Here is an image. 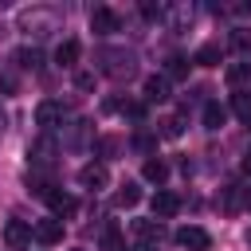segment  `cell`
Returning a JSON list of instances; mask_svg holds the SVG:
<instances>
[{
	"mask_svg": "<svg viewBox=\"0 0 251 251\" xmlns=\"http://www.w3.org/2000/svg\"><path fill=\"white\" fill-rule=\"evenodd\" d=\"M98 63H102V71L110 75V78H129L137 67V59H133V51H114V47H106V51H98Z\"/></svg>",
	"mask_w": 251,
	"mask_h": 251,
	"instance_id": "1",
	"label": "cell"
},
{
	"mask_svg": "<svg viewBox=\"0 0 251 251\" xmlns=\"http://www.w3.org/2000/svg\"><path fill=\"white\" fill-rule=\"evenodd\" d=\"M176 247H184V251H208L212 235L204 227H196V224H184V227H176Z\"/></svg>",
	"mask_w": 251,
	"mask_h": 251,
	"instance_id": "2",
	"label": "cell"
},
{
	"mask_svg": "<svg viewBox=\"0 0 251 251\" xmlns=\"http://www.w3.org/2000/svg\"><path fill=\"white\" fill-rule=\"evenodd\" d=\"M78 184H82V188H90V192H98V188H106V184H110V169H106L102 161H90V165H82V169H78Z\"/></svg>",
	"mask_w": 251,
	"mask_h": 251,
	"instance_id": "3",
	"label": "cell"
},
{
	"mask_svg": "<svg viewBox=\"0 0 251 251\" xmlns=\"http://www.w3.org/2000/svg\"><path fill=\"white\" fill-rule=\"evenodd\" d=\"M31 239H35V227H31V224H24V220H8V224H4V243H8L12 251L27 247Z\"/></svg>",
	"mask_w": 251,
	"mask_h": 251,
	"instance_id": "4",
	"label": "cell"
},
{
	"mask_svg": "<svg viewBox=\"0 0 251 251\" xmlns=\"http://www.w3.org/2000/svg\"><path fill=\"white\" fill-rule=\"evenodd\" d=\"M149 208H153V216H157V220H169V216H176V212H180V196H176V192H169V188H157V196L149 200Z\"/></svg>",
	"mask_w": 251,
	"mask_h": 251,
	"instance_id": "5",
	"label": "cell"
},
{
	"mask_svg": "<svg viewBox=\"0 0 251 251\" xmlns=\"http://www.w3.org/2000/svg\"><path fill=\"white\" fill-rule=\"evenodd\" d=\"M90 31H94V35H110V31H118V12H110V8H94V12H90Z\"/></svg>",
	"mask_w": 251,
	"mask_h": 251,
	"instance_id": "6",
	"label": "cell"
},
{
	"mask_svg": "<svg viewBox=\"0 0 251 251\" xmlns=\"http://www.w3.org/2000/svg\"><path fill=\"white\" fill-rule=\"evenodd\" d=\"M63 118H67L63 102H39V110H35V122H39L43 129H55V126H59Z\"/></svg>",
	"mask_w": 251,
	"mask_h": 251,
	"instance_id": "7",
	"label": "cell"
},
{
	"mask_svg": "<svg viewBox=\"0 0 251 251\" xmlns=\"http://www.w3.org/2000/svg\"><path fill=\"white\" fill-rule=\"evenodd\" d=\"M35 239H39L43 247L63 243V220H39V224H35Z\"/></svg>",
	"mask_w": 251,
	"mask_h": 251,
	"instance_id": "8",
	"label": "cell"
},
{
	"mask_svg": "<svg viewBox=\"0 0 251 251\" xmlns=\"http://www.w3.org/2000/svg\"><path fill=\"white\" fill-rule=\"evenodd\" d=\"M192 63H200V67H220V63H224V47H220V43H200L196 55H192Z\"/></svg>",
	"mask_w": 251,
	"mask_h": 251,
	"instance_id": "9",
	"label": "cell"
},
{
	"mask_svg": "<svg viewBox=\"0 0 251 251\" xmlns=\"http://www.w3.org/2000/svg\"><path fill=\"white\" fill-rule=\"evenodd\" d=\"M145 102H169V78L165 75H149L145 78Z\"/></svg>",
	"mask_w": 251,
	"mask_h": 251,
	"instance_id": "10",
	"label": "cell"
},
{
	"mask_svg": "<svg viewBox=\"0 0 251 251\" xmlns=\"http://www.w3.org/2000/svg\"><path fill=\"white\" fill-rule=\"evenodd\" d=\"M78 55H82L78 39H63V43L55 47V63H59V67H75V63H78Z\"/></svg>",
	"mask_w": 251,
	"mask_h": 251,
	"instance_id": "11",
	"label": "cell"
},
{
	"mask_svg": "<svg viewBox=\"0 0 251 251\" xmlns=\"http://www.w3.org/2000/svg\"><path fill=\"white\" fill-rule=\"evenodd\" d=\"M43 200L51 204L55 220H63V216H75V196H67V192H47Z\"/></svg>",
	"mask_w": 251,
	"mask_h": 251,
	"instance_id": "12",
	"label": "cell"
},
{
	"mask_svg": "<svg viewBox=\"0 0 251 251\" xmlns=\"http://www.w3.org/2000/svg\"><path fill=\"white\" fill-rule=\"evenodd\" d=\"M227 122V110L220 102H204V129H220Z\"/></svg>",
	"mask_w": 251,
	"mask_h": 251,
	"instance_id": "13",
	"label": "cell"
},
{
	"mask_svg": "<svg viewBox=\"0 0 251 251\" xmlns=\"http://www.w3.org/2000/svg\"><path fill=\"white\" fill-rule=\"evenodd\" d=\"M141 173H145V180H153V184H165V180H169V165H165L161 157H149Z\"/></svg>",
	"mask_w": 251,
	"mask_h": 251,
	"instance_id": "14",
	"label": "cell"
},
{
	"mask_svg": "<svg viewBox=\"0 0 251 251\" xmlns=\"http://www.w3.org/2000/svg\"><path fill=\"white\" fill-rule=\"evenodd\" d=\"M137 200H141V188H137L133 180H126V184L118 188V196H114V204H118V208H133Z\"/></svg>",
	"mask_w": 251,
	"mask_h": 251,
	"instance_id": "15",
	"label": "cell"
},
{
	"mask_svg": "<svg viewBox=\"0 0 251 251\" xmlns=\"http://www.w3.org/2000/svg\"><path fill=\"white\" fill-rule=\"evenodd\" d=\"M133 231H137V235H141L145 243H153V239H161V235H165L161 220H157V224H153V220H137V224H133Z\"/></svg>",
	"mask_w": 251,
	"mask_h": 251,
	"instance_id": "16",
	"label": "cell"
},
{
	"mask_svg": "<svg viewBox=\"0 0 251 251\" xmlns=\"http://www.w3.org/2000/svg\"><path fill=\"white\" fill-rule=\"evenodd\" d=\"M184 75H188V59H184V55H169L165 78H184Z\"/></svg>",
	"mask_w": 251,
	"mask_h": 251,
	"instance_id": "17",
	"label": "cell"
},
{
	"mask_svg": "<svg viewBox=\"0 0 251 251\" xmlns=\"http://www.w3.org/2000/svg\"><path fill=\"white\" fill-rule=\"evenodd\" d=\"M231 110H235V118H243V122H251V90H243V94H235V98H231Z\"/></svg>",
	"mask_w": 251,
	"mask_h": 251,
	"instance_id": "18",
	"label": "cell"
},
{
	"mask_svg": "<svg viewBox=\"0 0 251 251\" xmlns=\"http://www.w3.org/2000/svg\"><path fill=\"white\" fill-rule=\"evenodd\" d=\"M16 63H20V67H24V71H27V67H31V71H35V67H39V63H43V55H39V51H35V47H24V51H16Z\"/></svg>",
	"mask_w": 251,
	"mask_h": 251,
	"instance_id": "19",
	"label": "cell"
},
{
	"mask_svg": "<svg viewBox=\"0 0 251 251\" xmlns=\"http://www.w3.org/2000/svg\"><path fill=\"white\" fill-rule=\"evenodd\" d=\"M102 243H106V251H126V239H122V231L110 224L106 227V235H102Z\"/></svg>",
	"mask_w": 251,
	"mask_h": 251,
	"instance_id": "20",
	"label": "cell"
},
{
	"mask_svg": "<svg viewBox=\"0 0 251 251\" xmlns=\"http://www.w3.org/2000/svg\"><path fill=\"white\" fill-rule=\"evenodd\" d=\"M243 78H251V63H235V67H227V82H231V86H239Z\"/></svg>",
	"mask_w": 251,
	"mask_h": 251,
	"instance_id": "21",
	"label": "cell"
},
{
	"mask_svg": "<svg viewBox=\"0 0 251 251\" xmlns=\"http://www.w3.org/2000/svg\"><path fill=\"white\" fill-rule=\"evenodd\" d=\"M51 153H55V149H51V141H47V137H43V141H39V145L31 149V157H35V165H47V161H51Z\"/></svg>",
	"mask_w": 251,
	"mask_h": 251,
	"instance_id": "22",
	"label": "cell"
},
{
	"mask_svg": "<svg viewBox=\"0 0 251 251\" xmlns=\"http://www.w3.org/2000/svg\"><path fill=\"white\" fill-rule=\"evenodd\" d=\"M161 126H165V129H161L165 137H180V118H169V122H161Z\"/></svg>",
	"mask_w": 251,
	"mask_h": 251,
	"instance_id": "23",
	"label": "cell"
},
{
	"mask_svg": "<svg viewBox=\"0 0 251 251\" xmlns=\"http://www.w3.org/2000/svg\"><path fill=\"white\" fill-rule=\"evenodd\" d=\"M231 43H235L239 51H247V47H251V31H235V35H231Z\"/></svg>",
	"mask_w": 251,
	"mask_h": 251,
	"instance_id": "24",
	"label": "cell"
},
{
	"mask_svg": "<svg viewBox=\"0 0 251 251\" xmlns=\"http://www.w3.org/2000/svg\"><path fill=\"white\" fill-rule=\"evenodd\" d=\"M141 16L145 20H161V4H141Z\"/></svg>",
	"mask_w": 251,
	"mask_h": 251,
	"instance_id": "25",
	"label": "cell"
},
{
	"mask_svg": "<svg viewBox=\"0 0 251 251\" xmlns=\"http://www.w3.org/2000/svg\"><path fill=\"white\" fill-rule=\"evenodd\" d=\"M75 86H78V90H90V86H94V75H75Z\"/></svg>",
	"mask_w": 251,
	"mask_h": 251,
	"instance_id": "26",
	"label": "cell"
},
{
	"mask_svg": "<svg viewBox=\"0 0 251 251\" xmlns=\"http://www.w3.org/2000/svg\"><path fill=\"white\" fill-rule=\"evenodd\" d=\"M98 149H102L106 157H110V153H118V137H102V145H98Z\"/></svg>",
	"mask_w": 251,
	"mask_h": 251,
	"instance_id": "27",
	"label": "cell"
},
{
	"mask_svg": "<svg viewBox=\"0 0 251 251\" xmlns=\"http://www.w3.org/2000/svg\"><path fill=\"white\" fill-rule=\"evenodd\" d=\"M133 145H137V149H141V153H153V137H145V133H141V137H137V141H133Z\"/></svg>",
	"mask_w": 251,
	"mask_h": 251,
	"instance_id": "28",
	"label": "cell"
},
{
	"mask_svg": "<svg viewBox=\"0 0 251 251\" xmlns=\"http://www.w3.org/2000/svg\"><path fill=\"white\" fill-rule=\"evenodd\" d=\"M133 251H157V247H153V243H137Z\"/></svg>",
	"mask_w": 251,
	"mask_h": 251,
	"instance_id": "29",
	"label": "cell"
},
{
	"mask_svg": "<svg viewBox=\"0 0 251 251\" xmlns=\"http://www.w3.org/2000/svg\"><path fill=\"white\" fill-rule=\"evenodd\" d=\"M243 169H247V173H251V157H247V161H243Z\"/></svg>",
	"mask_w": 251,
	"mask_h": 251,
	"instance_id": "30",
	"label": "cell"
},
{
	"mask_svg": "<svg viewBox=\"0 0 251 251\" xmlns=\"http://www.w3.org/2000/svg\"><path fill=\"white\" fill-rule=\"evenodd\" d=\"M0 133H4V122H0Z\"/></svg>",
	"mask_w": 251,
	"mask_h": 251,
	"instance_id": "31",
	"label": "cell"
},
{
	"mask_svg": "<svg viewBox=\"0 0 251 251\" xmlns=\"http://www.w3.org/2000/svg\"><path fill=\"white\" fill-rule=\"evenodd\" d=\"M247 243H251V231H247Z\"/></svg>",
	"mask_w": 251,
	"mask_h": 251,
	"instance_id": "32",
	"label": "cell"
},
{
	"mask_svg": "<svg viewBox=\"0 0 251 251\" xmlns=\"http://www.w3.org/2000/svg\"><path fill=\"white\" fill-rule=\"evenodd\" d=\"M78 251H82V247H78Z\"/></svg>",
	"mask_w": 251,
	"mask_h": 251,
	"instance_id": "33",
	"label": "cell"
}]
</instances>
